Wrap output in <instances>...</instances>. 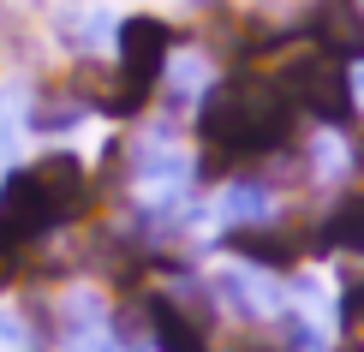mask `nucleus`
Wrapping results in <instances>:
<instances>
[{
	"label": "nucleus",
	"instance_id": "f257e3e1",
	"mask_svg": "<svg viewBox=\"0 0 364 352\" xmlns=\"http://www.w3.org/2000/svg\"><path fill=\"white\" fill-rule=\"evenodd\" d=\"M203 144L215 149V161H251V156H275L293 137V102L281 96V84H215L203 90V108H197Z\"/></svg>",
	"mask_w": 364,
	"mask_h": 352
},
{
	"label": "nucleus",
	"instance_id": "f03ea898",
	"mask_svg": "<svg viewBox=\"0 0 364 352\" xmlns=\"http://www.w3.org/2000/svg\"><path fill=\"white\" fill-rule=\"evenodd\" d=\"M281 96L293 102V108L316 114L323 126H346V119L358 114V90H353V72L341 66V54L328 48H311V54H293L281 66Z\"/></svg>",
	"mask_w": 364,
	"mask_h": 352
},
{
	"label": "nucleus",
	"instance_id": "7ed1b4c3",
	"mask_svg": "<svg viewBox=\"0 0 364 352\" xmlns=\"http://www.w3.org/2000/svg\"><path fill=\"white\" fill-rule=\"evenodd\" d=\"M168 48H173V30L156 18V12H132V18L114 24V54H119V72L144 84H161L168 78Z\"/></svg>",
	"mask_w": 364,
	"mask_h": 352
},
{
	"label": "nucleus",
	"instance_id": "20e7f679",
	"mask_svg": "<svg viewBox=\"0 0 364 352\" xmlns=\"http://www.w3.org/2000/svg\"><path fill=\"white\" fill-rule=\"evenodd\" d=\"M323 245H328V251H353V257H364V191L335 203V215L323 221Z\"/></svg>",
	"mask_w": 364,
	"mask_h": 352
},
{
	"label": "nucleus",
	"instance_id": "39448f33",
	"mask_svg": "<svg viewBox=\"0 0 364 352\" xmlns=\"http://www.w3.org/2000/svg\"><path fill=\"white\" fill-rule=\"evenodd\" d=\"M269 209H275V197H269V186H257V179H239V186H227V197H221V215L233 227L269 221Z\"/></svg>",
	"mask_w": 364,
	"mask_h": 352
},
{
	"label": "nucleus",
	"instance_id": "423d86ee",
	"mask_svg": "<svg viewBox=\"0 0 364 352\" xmlns=\"http://www.w3.org/2000/svg\"><path fill=\"white\" fill-rule=\"evenodd\" d=\"M335 352H364V341H341V346H335Z\"/></svg>",
	"mask_w": 364,
	"mask_h": 352
}]
</instances>
